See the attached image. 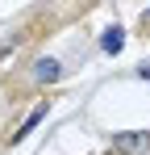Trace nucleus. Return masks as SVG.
I'll list each match as a JSON object with an SVG mask.
<instances>
[{"label":"nucleus","mask_w":150,"mask_h":155,"mask_svg":"<svg viewBox=\"0 0 150 155\" xmlns=\"http://www.w3.org/2000/svg\"><path fill=\"white\" fill-rule=\"evenodd\" d=\"M113 147H117V151H146V147H150V130H125V134H113Z\"/></svg>","instance_id":"1"},{"label":"nucleus","mask_w":150,"mask_h":155,"mask_svg":"<svg viewBox=\"0 0 150 155\" xmlns=\"http://www.w3.org/2000/svg\"><path fill=\"white\" fill-rule=\"evenodd\" d=\"M33 84H54V80H63V63L58 59H38L33 63V71H29Z\"/></svg>","instance_id":"2"},{"label":"nucleus","mask_w":150,"mask_h":155,"mask_svg":"<svg viewBox=\"0 0 150 155\" xmlns=\"http://www.w3.org/2000/svg\"><path fill=\"white\" fill-rule=\"evenodd\" d=\"M121 42H125V38H121V29H108V34H104V51H108V54H117V51H121Z\"/></svg>","instance_id":"4"},{"label":"nucleus","mask_w":150,"mask_h":155,"mask_svg":"<svg viewBox=\"0 0 150 155\" xmlns=\"http://www.w3.org/2000/svg\"><path fill=\"white\" fill-rule=\"evenodd\" d=\"M46 109H50V101H42V105H38V109H33V113H29V117H25V122H21V130L13 134V143H21L25 134H29V130H33V126H38V122H42V117H46Z\"/></svg>","instance_id":"3"},{"label":"nucleus","mask_w":150,"mask_h":155,"mask_svg":"<svg viewBox=\"0 0 150 155\" xmlns=\"http://www.w3.org/2000/svg\"><path fill=\"white\" fill-rule=\"evenodd\" d=\"M138 76H142V80H150V63H142V67H138Z\"/></svg>","instance_id":"5"}]
</instances>
